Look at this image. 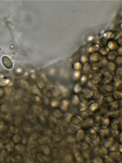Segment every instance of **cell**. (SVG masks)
<instances>
[{
    "mask_svg": "<svg viewBox=\"0 0 122 163\" xmlns=\"http://www.w3.org/2000/svg\"><path fill=\"white\" fill-rule=\"evenodd\" d=\"M118 116L115 114L110 115L108 116L110 120L109 126L115 131H119L122 127L121 124L118 119Z\"/></svg>",
    "mask_w": 122,
    "mask_h": 163,
    "instance_id": "obj_1",
    "label": "cell"
},
{
    "mask_svg": "<svg viewBox=\"0 0 122 163\" xmlns=\"http://www.w3.org/2000/svg\"><path fill=\"white\" fill-rule=\"evenodd\" d=\"M88 118L89 123L93 127L98 128L101 126L102 120L100 117L94 114H90Z\"/></svg>",
    "mask_w": 122,
    "mask_h": 163,
    "instance_id": "obj_2",
    "label": "cell"
},
{
    "mask_svg": "<svg viewBox=\"0 0 122 163\" xmlns=\"http://www.w3.org/2000/svg\"><path fill=\"white\" fill-rule=\"evenodd\" d=\"M109 104L103 102L101 103L97 111L93 114L95 115L98 114L97 116L103 117L109 112Z\"/></svg>",
    "mask_w": 122,
    "mask_h": 163,
    "instance_id": "obj_3",
    "label": "cell"
},
{
    "mask_svg": "<svg viewBox=\"0 0 122 163\" xmlns=\"http://www.w3.org/2000/svg\"><path fill=\"white\" fill-rule=\"evenodd\" d=\"M15 150L14 148L10 147L5 151L4 156V160L6 163L13 162L15 157Z\"/></svg>",
    "mask_w": 122,
    "mask_h": 163,
    "instance_id": "obj_4",
    "label": "cell"
},
{
    "mask_svg": "<svg viewBox=\"0 0 122 163\" xmlns=\"http://www.w3.org/2000/svg\"><path fill=\"white\" fill-rule=\"evenodd\" d=\"M104 134L106 139L109 142H114L116 140V133L111 128L108 127L106 129Z\"/></svg>",
    "mask_w": 122,
    "mask_h": 163,
    "instance_id": "obj_5",
    "label": "cell"
},
{
    "mask_svg": "<svg viewBox=\"0 0 122 163\" xmlns=\"http://www.w3.org/2000/svg\"><path fill=\"white\" fill-rule=\"evenodd\" d=\"M117 85L116 82L112 80L106 83L104 87V91L105 93H112L115 90Z\"/></svg>",
    "mask_w": 122,
    "mask_h": 163,
    "instance_id": "obj_6",
    "label": "cell"
},
{
    "mask_svg": "<svg viewBox=\"0 0 122 163\" xmlns=\"http://www.w3.org/2000/svg\"><path fill=\"white\" fill-rule=\"evenodd\" d=\"M83 129L88 137L93 139H97L98 133L97 130L92 127L89 125Z\"/></svg>",
    "mask_w": 122,
    "mask_h": 163,
    "instance_id": "obj_7",
    "label": "cell"
},
{
    "mask_svg": "<svg viewBox=\"0 0 122 163\" xmlns=\"http://www.w3.org/2000/svg\"><path fill=\"white\" fill-rule=\"evenodd\" d=\"M102 80V74L100 72H96L93 74L90 79V82L92 85L99 84Z\"/></svg>",
    "mask_w": 122,
    "mask_h": 163,
    "instance_id": "obj_8",
    "label": "cell"
},
{
    "mask_svg": "<svg viewBox=\"0 0 122 163\" xmlns=\"http://www.w3.org/2000/svg\"><path fill=\"white\" fill-rule=\"evenodd\" d=\"M77 97L80 103L83 104L88 105L90 102V97L85 92H80L78 94Z\"/></svg>",
    "mask_w": 122,
    "mask_h": 163,
    "instance_id": "obj_9",
    "label": "cell"
},
{
    "mask_svg": "<svg viewBox=\"0 0 122 163\" xmlns=\"http://www.w3.org/2000/svg\"><path fill=\"white\" fill-rule=\"evenodd\" d=\"M89 94L90 97L95 100H99L101 97V93L99 88L95 86L92 87L91 88Z\"/></svg>",
    "mask_w": 122,
    "mask_h": 163,
    "instance_id": "obj_10",
    "label": "cell"
},
{
    "mask_svg": "<svg viewBox=\"0 0 122 163\" xmlns=\"http://www.w3.org/2000/svg\"><path fill=\"white\" fill-rule=\"evenodd\" d=\"M108 157L111 160L116 162L122 160V152L117 151H112L109 152Z\"/></svg>",
    "mask_w": 122,
    "mask_h": 163,
    "instance_id": "obj_11",
    "label": "cell"
},
{
    "mask_svg": "<svg viewBox=\"0 0 122 163\" xmlns=\"http://www.w3.org/2000/svg\"><path fill=\"white\" fill-rule=\"evenodd\" d=\"M1 60L3 65L6 69H10L13 67V61L8 56L6 55L3 56L1 58Z\"/></svg>",
    "mask_w": 122,
    "mask_h": 163,
    "instance_id": "obj_12",
    "label": "cell"
},
{
    "mask_svg": "<svg viewBox=\"0 0 122 163\" xmlns=\"http://www.w3.org/2000/svg\"><path fill=\"white\" fill-rule=\"evenodd\" d=\"M12 135L10 131L4 132L1 137L0 142L3 145L8 144L11 139Z\"/></svg>",
    "mask_w": 122,
    "mask_h": 163,
    "instance_id": "obj_13",
    "label": "cell"
},
{
    "mask_svg": "<svg viewBox=\"0 0 122 163\" xmlns=\"http://www.w3.org/2000/svg\"><path fill=\"white\" fill-rule=\"evenodd\" d=\"M86 137V135L83 129H80L76 131L75 136V139L76 141L79 143H81L84 141Z\"/></svg>",
    "mask_w": 122,
    "mask_h": 163,
    "instance_id": "obj_14",
    "label": "cell"
},
{
    "mask_svg": "<svg viewBox=\"0 0 122 163\" xmlns=\"http://www.w3.org/2000/svg\"><path fill=\"white\" fill-rule=\"evenodd\" d=\"M70 121L72 125L77 127L81 126L83 123V120L80 117L76 115L72 116L70 118Z\"/></svg>",
    "mask_w": 122,
    "mask_h": 163,
    "instance_id": "obj_15",
    "label": "cell"
},
{
    "mask_svg": "<svg viewBox=\"0 0 122 163\" xmlns=\"http://www.w3.org/2000/svg\"><path fill=\"white\" fill-rule=\"evenodd\" d=\"M103 57V55L100 52H95L90 54L89 58L91 61L95 62L99 61Z\"/></svg>",
    "mask_w": 122,
    "mask_h": 163,
    "instance_id": "obj_16",
    "label": "cell"
},
{
    "mask_svg": "<svg viewBox=\"0 0 122 163\" xmlns=\"http://www.w3.org/2000/svg\"><path fill=\"white\" fill-rule=\"evenodd\" d=\"M102 100L103 103L109 104L116 101L112 93L105 95L102 98Z\"/></svg>",
    "mask_w": 122,
    "mask_h": 163,
    "instance_id": "obj_17",
    "label": "cell"
},
{
    "mask_svg": "<svg viewBox=\"0 0 122 163\" xmlns=\"http://www.w3.org/2000/svg\"><path fill=\"white\" fill-rule=\"evenodd\" d=\"M120 107V103L117 101L109 104V113H113L117 112Z\"/></svg>",
    "mask_w": 122,
    "mask_h": 163,
    "instance_id": "obj_18",
    "label": "cell"
},
{
    "mask_svg": "<svg viewBox=\"0 0 122 163\" xmlns=\"http://www.w3.org/2000/svg\"><path fill=\"white\" fill-rule=\"evenodd\" d=\"M99 105V103L98 102H93L90 103L88 105V109L90 112L94 114L97 111Z\"/></svg>",
    "mask_w": 122,
    "mask_h": 163,
    "instance_id": "obj_19",
    "label": "cell"
},
{
    "mask_svg": "<svg viewBox=\"0 0 122 163\" xmlns=\"http://www.w3.org/2000/svg\"><path fill=\"white\" fill-rule=\"evenodd\" d=\"M102 74V80L106 83L107 82L113 80V76L111 73L108 71H104Z\"/></svg>",
    "mask_w": 122,
    "mask_h": 163,
    "instance_id": "obj_20",
    "label": "cell"
},
{
    "mask_svg": "<svg viewBox=\"0 0 122 163\" xmlns=\"http://www.w3.org/2000/svg\"><path fill=\"white\" fill-rule=\"evenodd\" d=\"M97 139L98 143L100 145L103 146L105 145L106 139L104 133L100 132L98 134Z\"/></svg>",
    "mask_w": 122,
    "mask_h": 163,
    "instance_id": "obj_21",
    "label": "cell"
},
{
    "mask_svg": "<svg viewBox=\"0 0 122 163\" xmlns=\"http://www.w3.org/2000/svg\"><path fill=\"white\" fill-rule=\"evenodd\" d=\"M100 48V46L98 44L94 43L89 46L88 49V51L90 53H94L99 50Z\"/></svg>",
    "mask_w": 122,
    "mask_h": 163,
    "instance_id": "obj_22",
    "label": "cell"
},
{
    "mask_svg": "<svg viewBox=\"0 0 122 163\" xmlns=\"http://www.w3.org/2000/svg\"><path fill=\"white\" fill-rule=\"evenodd\" d=\"M109 152L108 149L104 147L101 148L99 151V154L102 158H107L108 157Z\"/></svg>",
    "mask_w": 122,
    "mask_h": 163,
    "instance_id": "obj_23",
    "label": "cell"
},
{
    "mask_svg": "<svg viewBox=\"0 0 122 163\" xmlns=\"http://www.w3.org/2000/svg\"><path fill=\"white\" fill-rule=\"evenodd\" d=\"M102 119V122L101 127L103 129H105L109 126L110 120L108 117H103Z\"/></svg>",
    "mask_w": 122,
    "mask_h": 163,
    "instance_id": "obj_24",
    "label": "cell"
},
{
    "mask_svg": "<svg viewBox=\"0 0 122 163\" xmlns=\"http://www.w3.org/2000/svg\"><path fill=\"white\" fill-rule=\"evenodd\" d=\"M107 46L109 48L113 50H117L119 48V46L117 43L113 41H109Z\"/></svg>",
    "mask_w": 122,
    "mask_h": 163,
    "instance_id": "obj_25",
    "label": "cell"
},
{
    "mask_svg": "<svg viewBox=\"0 0 122 163\" xmlns=\"http://www.w3.org/2000/svg\"><path fill=\"white\" fill-rule=\"evenodd\" d=\"M79 79V83L82 86L85 85L88 81V78L87 76L85 74H81Z\"/></svg>",
    "mask_w": 122,
    "mask_h": 163,
    "instance_id": "obj_26",
    "label": "cell"
},
{
    "mask_svg": "<svg viewBox=\"0 0 122 163\" xmlns=\"http://www.w3.org/2000/svg\"><path fill=\"white\" fill-rule=\"evenodd\" d=\"M112 93L116 101L118 102V101L122 100V91L116 90L115 91Z\"/></svg>",
    "mask_w": 122,
    "mask_h": 163,
    "instance_id": "obj_27",
    "label": "cell"
},
{
    "mask_svg": "<svg viewBox=\"0 0 122 163\" xmlns=\"http://www.w3.org/2000/svg\"><path fill=\"white\" fill-rule=\"evenodd\" d=\"M102 65L100 62H95L91 64V68L92 71H97L100 69L101 68Z\"/></svg>",
    "mask_w": 122,
    "mask_h": 163,
    "instance_id": "obj_28",
    "label": "cell"
},
{
    "mask_svg": "<svg viewBox=\"0 0 122 163\" xmlns=\"http://www.w3.org/2000/svg\"><path fill=\"white\" fill-rule=\"evenodd\" d=\"M117 53L115 51H111L107 54V59L110 60H113L115 59L118 56Z\"/></svg>",
    "mask_w": 122,
    "mask_h": 163,
    "instance_id": "obj_29",
    "label": "cell"
},
{
    "mask_svg": "<svg viewBox=\"0 0 122 163\" xmlns=\"http://www.w3.org/2000/svg\"><path fill=\"white\" fill-rule=\"evenodd\" d=\"M122 67H119L115 69V75L116 78L118 79L121 80L122 79Z\"/></svg>",
    "mask_w": 122,
    "mask_h": 163,
    "instance_id": "obj_30",
    "label": "cell"
},
{
    "mask_svg": "<svg viewBox=\"0 0 122 163\" xmlns=\"http://www.w3.org/2000/svg\"><path fill=\"white\" fill-rule=\"evenodd\" d=\"M11 139L13 142L16 144L20 142L22 140L21 136L17 134L14 135L12 137Z\"/></svg>",
    "mask_w": 122,
    "mask_h": 163,
    "instance_id": "obj_31",
    "label": "cell"
},
{
    "mask_svg": "<svg viewBox=\"0 0 122 163\" xmlns=\"http://www.w3.org/2000/svg\"><path fill=\"white\" fill-rule=\"evenodd\" d=\"M15 149L17 152L19 153H22L25 150V146L23 144H16L14 146Z\"/></svg>",
    "mask_w": 122,
    "mask_h": 163,
    "instance_id": "obj_32",
    "label": "cell"
},
{
    "mask_svg": "<svg viewBox=\"0 0 122 163\" xmlns=\"http://www.w3.org/2000/svg\"><path fill=\"white\" fill-rule=\"evenodd\" d=\"M91 68V65L89 63L87 62L82 65V70L84 73H87L89 71Z\"/></svg>",
    "mask_w": 122,
    "mask_h": 163,
    "instance_id": "obj_33",
    "label": "cell"
},
{
    "mask_svg": "<svg viewBox=\"0 0 122 163\" xmlns=\"http://www.w3.org/2000/svg\"><path fill=\"white\" fill-rule=\"evenodd\" d=\"M82 64L80 62H75L73 65L72 67L74 70L76 71H79L81 69Z\"/></svg>",
    "mask_w": 122,
    "mask_h": 163,
    "instance_id": "obj_34",
    "label": "cell"
},
{
    "mask_svg": "<svg viewBox=\"0 0 122 163\" xmlns=\"http://www.w3.org/2000/svg\"><path fill=\"white\" fill-rule=\"evenodd\" d=\"M82 90V86L79 82L76 83L74 85L73 88L74 92L76 93H78L80 92Z\"/></svg>",
    "mask_w": 122,
    "mask_h": 163,
    "instance_id": "obj_35",
    "label": "cell"
},
{
    "mask_svg": "<svg viewBox=\"0 0 122 163\" xmlns=\"http://www.w3.org/2000/svg\"><path fill=\"white\" fill-rule=\"evenodd\" d=\"M83 104L80 103L77 105V108L78 110L81 112L85 111L88 109V106Z\"/></svg>",
    "mask_w": 122,
    "mask_h": 163,
    "instance_id": "obj_36",
    "label": "cell"
},
{
    "mask_svg": "<svg viewBox=\"0 0 122 163\" xmlns=\"http://www.w3.org/2000/svg\"><path fill=\"white\" fill-rule=\"evenodd\" d=\"M10 132L14 134H17L19 132L20 130L19 128L15 125L11 126L9 129Z\"/></svg>",
    "mask_w": 122,
    "mask_h": 163,
    "instance_id": "obj_37",
    "label": "cell"
},
{
    "mask_svg": "<svg viewBox=\"0 0 122 163\" xmlns=\"http://www.w3.org/2000/svg\"><path fill=\"white\" fill-rule=\"evenodd\" d=\"M89 115V113L86 111H83L80 115V117L82 120L85 121L88 118Z\"/></svg>",
    "mask_w": 122,
    "mask_h": 163,
    "instance_id": "obj_38",
    "label": "cell"
},
{
    "mask_svg": "<svg viewBox=\"0 0 122 163\" xmlns=\"http://www.w3.org/2000/svg\"><path fill=\"white\" fill-rule=\"evenodd\" d=\"M8 126L3 122L0 123V131L5 132L8 131Z\"/></svg>",
    "mask_w": 122,
    "mask_h": 163,
    "instance_id": "obj_39",
    "label": "cell"
},
{
    "mask_svg": "<svg viewBox=\"0 0 122 163\" xmlns=\"http://www.w3.org/2000/svg\"><path fill=\"white\" fill-rule=\"evenodd\" d=\"M107 67L109 70L111 71H114L116 67L115 64L112 62H108L107 65Z\"/></svg>",
    "mask_w": 122,
    "mask_h": 163,
    "instance_id": "obj_40",
    "label": "cell"
},
{
    "mask_svg": "<svg viewBox=\"0 0 122 163\" xmlns=\"http://www.w3.org/2000/svg\"><path fill=\"white\" fill-rule=\"evenodd\" d=\"M75 158L76 161L78 162H82L83 160V156L79 152H77L75 154Z\"/></svg>",
    "mask_w": 122,
    "mask_h": 163,
    "instance_id": "obj_41",
    "label": "cell"
},
{
    "mask_svg": "<svg viewBox=\"0 0 122 163\" xmlns=\"http://www.w3.org/2000/svg\"><path fill=\"white\" fill-rule=\"evenodd\" d=\"M81 143H82V144H81L80 147L82 150H87L89 149L90 145L87 142H83Z\"/></svg>",
    "mask_w": 122,
    "mask_h": 163,
    "instance_id": "obj_42",
    "label": "cell"
},
{
    "mask_svg": "<svg viewBox=\"0 0 122 163\" xmlns=\"http://www.w3.org/2000/svg\"><path fill=\"white\" fill-rule=\"evenodd\" d=\"M99 49L100 53L102 55L107 54L110 50L107 47H102L100 48Z\"/></svg>",
    "mask_w": 122,
    "mask_h": 163,
    "instance_id": "obj_43",
    "label": "cell"
},
{
    "mask_svg": "<svg viewBox=\"0 0 122 163\" xmlns=\"http://www.w3.org/2000/svg\"><path fill=\"white\" fill-rule=\"evenodd\" d=\"M108 41L106 38L103 37L100 40V43L103 47H106L107 45Z\"/></svg>",
    "mask_w": 122,
    "mask_h": 163,
    "instance_id": "obj_44",
    "label": "cell"
},
{
    "mask_svg": "<svg viewBox=\"0 0 122 163\" xmlns=\"http://www.w3.org/2000/svg\"><path fill=\"white\" fill-rule=\"evenodd\" d=\"M72 101L74 104L77 105L80 103L78 99L77 96L76 95H74L72 98Z\"/></svg>",
    "mask_w": 122,
    "mask_h": 163,
    "instance_id": "obj_45",
    "label": "cell"
},
{
    "mask_svg": "<svg viewBox=\"0 0 122 163\" xmlns=\"http://www.w3.org/2000/svg\"><path fill=\"white\" fill-rule=\"evenodd\" d=\"M88 59L87 57L84 55L81 56L79 58L80 62L82 64L87 62Z\"/></svg>",
    "mask_w": 122,
    "mask_h": 163,
    "instance_id": "obj_46",
    "label": "cell"
},
{
    "mask_svg": "<svg viewBox=\"0 0 122 163\" xmlns=\"http://www.w3.org/2000/svg\"><path fill=\"white\" fill-rule=\"evenodd\" d=\"M115 60V62L117 65H120L122 64V56H118Z\"/></svg>",
    "mask_w": 122,
    "mask_h": 163,
    "instance_id": "obj_47",
    "label": "cell"
},
{
    "mask_svg": "<svg viewBox=\"0 0 122 163\" xmlns=\"http://www.w3.org/2000/svg\"><path fill=\"white\" fill-rule=\"evenodd\" d=\"M87 150L83 151L82 152V155L83 157L85 158H88L89 157L90 155Z\"/></svg>",
    "mask_w": 122,
    "mask_h": 163,
    "instance_id": "obj_48",
    "label": "cell"
},
{
    "mask_svg": "<svg viewBox=\"0 0 122 163\" xmlns=\"http://www.w3.org/2000/svg\"><path fill=\"white\" fill-rule=\"evenodd\" d=\"M5 151L3 150L0 152V162H2L4 160V156Z\"/></svg>",
    "mask_w": 122,
    "mask_h": 163,
    "instance_id": "obj_49",
    "label": "cell"
},
{
    "mask_svg": "<svg viewBox=\"0 0 122 163\" xmlns=\"http://www.w3.org/2000/svg\"><path fill=\"white\" fill-rule=\"evenodd\" d=\"M80 72L79 71H76L74 72V76L75 79H79L81 75Z\"/></svg>",
    "mask_w": 122,
    "mask_h": 163,
    "instance_id": "obj_50",
    "label": "cell"
},
{
    "mask_svg": "<svg viewBox=\"0 0 122 163\" xmlns=\"http://www.w3.org/2000/svg\"><path fill=\"white\" fill-rule=\"evenodd\" d=\"M101 61V63L102 65H107L108 62L107 59L105 57H103Z\"/></svg>",
    "mask_w": 122,
    "mask_h": 163,
    "instance_id": "obj_51",
    "label": "cell"
},
{
    "mask_svg": "<svg viewBox=\"0 0 122 163\" xmlns=\"http://www.w3.org/2000/svg\"><path fill=\"white\" fill-rule=\"evenodd\" d=\"M116 88L117 90L122 91V82H121L119 83L117 85Z\"/></svg>",
    "mask_w": 122,
    "mask_h": 163,
    "instance_id": "obj_52",
    "label": "cell"
},
{
    "mask_svg": "<svg viewBox=\"0 0 122 163\" xmlns=\"http://www.w3.org/2000/svg\"><path fill=\"white\" fill-rule=\"evenodd\" d=\"M118 45L120 46H122V39L121 37L118 38L116 42Z\"/></svg>",
    "mask_w": 122,
    "mask_h": 163,
    "instance_id": "obj_53",
    "label": "cell"
},
{
    "mask_svg": "<svg viewBox=\"0 0 122 163\" xmlns=\"http://www.w3.org/2000/svg\"><path fill=\"white\" fill-rule=\"evenodd\" d=\"M122 106H121L119 109L118 110V114L119 116L121 118L122 117Z\"/></svg>",
    "mask_w": 122,
    "mask_h": 163,
    "instance_id": "obj_54",
    "label": "cell"
},
{
    "mask_svg": "<svg viewBox=\"0 0 122 163\" xmlns=\"http://www.w3.org/2000/svg\"><path fill=\"white\" fill-rule=\"evenodd\" d=\"M109 159L107 158H103L102 160V163H109Z\"/></svg>",
    "mask_w": 122,
    "mask_h": 163,
    "instance_id": "obj_55",
    "label": "cell"
},
{
    "mask_svg": "<svg viewBox=\"0 0 122 163\" xmlns=\"http://www.w3.org/2000/svg\"><path fill=\"white\" fill-rule=\"evenodd\" d=\"M122 135H121L118 138V142L121 145H122Z\"/></svg>",
    "mask_w": 122,
    "mask_h": 163,
    "instance_id": "obj_56",
    "label": "cell"
},
{
    "mask_svg": "<svg viewBox=\"0 0 122 163\" xmlns=\"http://www.w3.org/2000/svg\"><path fill=\"white\" fill-rule=\"evenodd\" d=\"M118 54L120 56H122V47L119 48L118 49Z\"/></svg>",
    "mask_w": 122,
    "mask_h": 163,
    "instance_id": "obj_57",
    "label": "cell"
},
{
    "mask_svg": "<svg viewBox=\"0 0 122 163\" xmlns=\"http://www.w3.org/2000/svg\"><path fill=\"white\" fill-rule=\"evenodd\" d=\"M118 149L119 151H120V152H122V145H119L118 146Z\"/></svg>",
    "mask_w": 122,
    "mask_h": 163,
    "instance_id": "obj_58",
    "label": "cell"
}]
</instances>
